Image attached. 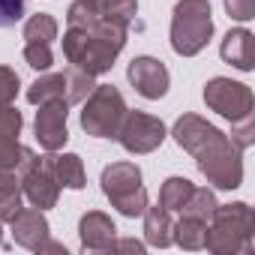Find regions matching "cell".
I'll return each mask as SVG.
<instances>
[{"label":"cell","instance_id":"1","mask_svg":"<svg viewBox=\"0 0 255 255\" xmlns=\"http://www.w3.org/2000/svg\"><path fill=\"white\" fill-rule=\"evenodd\" d=\"M126 33H129L126 21L102 15L90 0H75L66 12L63 57L69 66H78L90 75H102L123 51Z\"/></svg>","mask_w":255,"mask_h":255},{"label":"cell","instance_id":"2","mask_svg":"<svg viewBox=\"0 0 255 255\" xmlns=\"http://www.w3.org/2000/svg\"><path fill=\"white\" fill-rule=\"evenodd\" d=\"M177 147L192 153L198 171L207 177L213 189H237L243 183V150L219 129L198 114L177 117L171 129Z\"/></svg>","mask_w":255,"mask_h":255},{"label":"cell","instance_id":"3","mask_svg":"<svg viewBox=\"0 0 255 255\" xmlns=\"http://www.w3.org/2000/svg\"><path fill=\"white\" fill-rule=\"evenodd\" d=\"M255 219H252V207L246 201H234V204H216L210 222H207V237H204V249H210L213 255H240L252 249V231Z\"/></svg>","mask_w":255,"mask_h":255},{"label":"cell","instance_id":"4","mask_svg":"<svg viewBox=\"0 0 255 255\" xmlns=\"http://www.w3.org/2000/svg\"><path fill=\"white\" fill-rule=\"evenodd\" d=\"M213 36L210 0H177L171 12V48L180 57H195Z\"/></svg>","mask_w":255,"mask_h":255},{"label":"cell","instance_id":"5","mask_svg":"<svg viewBox=\"0 0 255 255\" xmlns=\"http://www.w3.org/2000/svg\"><path fill=\"white\" fill-rule=\"evenodd\" d=\"M102 192L111 201V207H117V213L123 216H141L147 210V189L141 183V168L135 162H111L102 168Z\"/></svg>","mask_w":255,"mask_h":255},{"label":"cell","instance_id":"6","mask_svg":"<svg viewBox=\"0 0 255 255\" xmlns=\"http://www.w3.org/2000/svg\"><path fill=\"white\" fill-rule=\"evenodd\" d=\"M123 114H126L123 93L114 84H96L81 108V129L93 138H114Z\"/></svg>","mask_w":255,"mask_h":255},{"label":"cell","instance_id":"7","mask_svg":"<svg viewBox=\"0 0 255 255\" xmlns=\"http://www.w3.org/2000/svg\"><path fill=\"white\" fill-rule=\"evenodd\" d=\"M15 174H18V183H21V195L30 201V207L51 210V207L57 204V198H60V183H57L51 156H36L30 147H24Z\"/></svg>","mask_w":255,"mask_h":255},{"label":"cell","instance_id":"8","mask_svg":"<svg viewBox=\"0 0 255 255\" xmlns=\"http://www.w3.org/2000/svg\"><path fill=\"white\" fill-rule=\"evenodd\" d=\"M165 123L153 114H144V111H129L126 108L120 126H117V141L126 153L132 156H144V153H153L162 141H165Z\"/></svg>","mask_w":255,"mask_h":255},{"label":"cell","instance_id":"9","mask_svg":"<svg viewBox=\"0 0 255 255\" xmlns=\"http://www.w3.org/2000/svg\"><path fill=\"white\" fill-rule=\"evenodd\" d=\"M204 102L210 111H216L219 117L237 123L252 117L255 111V96L243 81H231V78H210L204 84Z\"/></svg>","mask_w":255,"mask_h":255},{"label":"cell","instance_id":"10","mask_svg":"<svg viewBox=\"0 0 255 255\" xmlns=\"http://www.w3.org/2000/svg\"><path fill=\"white\" fill-rule=\"evenodd\" d=\"M66 120H69V102L54 99V102H42L33 120V132L42 150L57 153L66 141H69V129H66Z\"/></svg>","mask_w":255,"mask_h":255},{"label":"cell","instance_id":"11","mask_svg":"<svg viewBox=\"0 0 255 255\" xmlns=\"http://www.w3.org/2000/svg\"><path fill=\"white\" fill-rule=\"evenodd\" d=\"M126 78H129V84L144 99H162L168 93V84H171V75H168L165 63L156 60V57H150V54L132 57L129 69H126Z\"/></svg>","mask_w":255,"mask_h":255},{"label":"cell","instance_id":"12","mask_svg":"<svg viewBox=\"0 0 255 255\" xmlns=\"http://www.w3.org/2000/svg\"><path fill=\"white\" fill-rule=\"evenodd\" d=\"M9 231H12V240L30 252H42L45 243L51 240V225L45 219V210H39V207H21L12 216Z\"/></svg>","mask_w":255,"mask_h":255},{"label":"cell","instance_id":"13","mask_svg":"<svg viewBox=\"0 0 255 255\" xmlns=\"http://www.w3.org/2000/svg\"><path fill=\"white\" fill-rule=\"evenodd\" d=\"M21 126H24V117L18 108L12 105H3L0 108V168L6 171H15L18 162H21Z\"/></svg>","mask_w":255,"mask_h":255},{"label":"cell","instance_id":"14","mask_svg":"<svg viewBox=\"0 0 255 255\" xmlns=\"http://www.w3.org/2000/svg\"><path fill=\"white\" fill-rule=\"evenodd\" d=\"M78 237L84 252H111L117 240V228L111 216H105L102 210H87L78 222Z\"/></svg>","mask_w":255,"mask_h":255},{"label":"cell","instance_id":"15","mask_svg":"<svg viewBox=\"0 0 255 255\" xmlns=\"http://www.w3.org/2000/svg\"><path fill=\"white\" fill-rule=\"evenodd\" d=\"M219 54L228 66H234L240 72H252L255 69V36L246 27L228 30L222 45H219Z\"/></svg>","mask_w":255,"mask_h":255},{"label":"cell","instance_id":"16","mask_svg":"<svg viewBox=\"0 0 255 255\" xmlns=\"http://www.w3.org/2000/svg\"><path fill=\"white\" fill-rule=\"evenodd\" d=\"M141 216H144V240H147L150 246L165 249V246L174 243V240H171V228H174V222H171V213H168L162 204H156V207L147 204V210H144Z\"/></svg>","mask_w":255,"mask_h":255},{"label":"cell","instance_id":"17","mask_svg":"<svg viewBox=\"0 0 255 255\" xmlns=\"http://www.w3.org/2000/svg\"><path fill=\"white\" fill-rule=\"evenodd\" d=\"M204 237H207V222L198 219V216L180 213V219H177L174 228H171V240H174L180 249H189V252L204 249Z\"/></svg>","mask_w":255,"mask_h":255},{"label":"cell","instance_id":"18","mask_svg":"<svg viewBox=\"0 0 255 255\" xmlns=\"http://www.w3.org/2000/svg\"><path fill=\"white\" fill-rule=\"evenodd\" d=\"M21 183L15 171L0 168V222H12V216L21 210Z\"/></svg>","mask_w":255,"mask_h":255},{"label":"cell","instance_id":"19","mask_svg":"<svg viewBox=\"0 0 255 255\" xmlns=\"http://www.w3.org/2000/svg\"><path fill=\"white\" fill-rule=\"evenodd\" d=\"M54 99H63V102H66V81H63V72L42 75V78H36V81L27 87V102H30V105H42V102H54Z\"/></svg>","mask_w":255,"mask_h":255},{"label":"cell","instance_id":"20","mask_svg":"<svg viewBox=\"0 0 255 255\" xmlns=\"http://www.w3.org/2000/svg\"><path fill=\"white\" fill-rule=\"evenodd\" d=\"M54 162V174H57V183L66 186V189H84L87 177H84V162L78 153H60V156H51Z\"/></svg>","mask_w":255,"mask_h":255},{"label":"cell","instance_id":"21","mask_svg":"<svg viewBox=\"0 0 255 255\" xmlns=\"http://www.w3.org/2000/svg\"><path fill=\"white\" fill-rule=\"evenodd\" d=\"M192 189H195L192 180H186V177H168L162 183V189H159V204L168 213H174V210L180 213V207L186 204V198L192 195Z\"/></svg>","mask_w":255,"mask_h":255},{"label":"cell","instance_id":"22","mask_svg":"<svg viewBox=\"0 0 255 255\" xmlns=\"http://www.w3.org/2000/svg\"><path fill=\"white\" fill-rule=\"evenodd\" d=\"M57 39V21L48 12H36L24 24V42H54Z\"/></svg>","mask_w":255,"mask_h":255},{"label":"cell","instance_id":"23","mask_svg":"<svg viewBox=\"0 0 255 255\" xmlns=\"http://www.w3.org/2000/svg\"><path fill=\"white\" fill-rule=\"evenodd\" d=\"M93 78H96V75H90V72H84V69H78V66H69V69L63 72V81H66V102H69V105L84 102L87 93L96 87Z\"/></svg>","mask_w":255,"mask_h":255},{"label":"cell","instance_id":"24","mask_svg":"<svg viewBox=\"0 0 255 255\" xmlns=\"http://www.w3.org/2000/svg\"><path fill=\"white\" fill-rule=\"evenodd\" d=\"M216 195H213V189H207V186H195L192 189V195L186 198V204L180 207V213H186V216H198V219H204V222H210V216H213V210H216Z\"/></svg>","mask_w":255,"mask_h":255},{"label":"cell","instance_id":"25","mask_svg":"<svg viewBox=\"0 0 255 255\" xmlns=\"http://www.w3.org/2000/svg\"><path fill=\"white\" fill-rule=\"evenodd\" d=\"M90 3L102 12V15H111V18H120L129 24L138 12V0H90Z\"/></svg>","mask_w":255,"mask_h":255},{"label":"cell","instance_id":"26","mask_svg":"<svg viewBox=\"0 0 255 255\" xmlns=\"http://www.w3.org/2000/svg\"><path fill=\"white\" fill-rule=\"evenodd\" d=\"M24 60L27 66H33L36 72H45L54 66V54L48 42H24Z\"/></svg>","mask_w":255,"mask_h":255},{"label":"cell","instance_id":"27","mask_svg":"<svg viewBox=\"0 0 255 255\" xmlns=\"http://www.w3.org/2000/svg\"><path fill=\"white\" fill-rule=\"evenodd\" d=\"M18 87H21V78H18V72H15V69H9V66H0V108L15 102V96H18Z\"/></svg>","mask_w":255,"mask_h":255},{"label":"cell","instance_id":"28","mask_svg":"<svg viewBox=\"0 0 255 255\" xmlns=\"http://www.w3.org/2000/svg\"><path fill=\"white\" fill-rule=\"evenodd\" d=\"M24 15V0H0V27H12Z\"/></svg>","mask_w":255,"mask_h":255},{"label":"cell","instance_id":"29","mask_svg":"<svg viewBox=\"0 0 255 255\" xmlns=\"http://www.w3.org/2000/svg\"><path fill=\"white\" fill-rule=\"evenodd\" d=\"M234 126V132L228 135L240 150H246L249 144H252V138H255V123H252V117H246V120H237V123H231Z\"/></svg>","mask_w":255,"mask_h":255},{"label":"cell","instance_id":"30","mask_svg":"<svg viewBox=\"0 0 255 255\" xmlns=\"http://www.w3.org/2000/svg\"><path fill=\"white\" fill-rule=\"evenodd\" d=\"M225 12L234 21H252L255 18V0H225Z\"/></svg>","mask_w":255,"mask_h":255},{"label":"cell","instance_id":"31","mask_svg":"<svg viewBox=\"0 0 255 255\" xmlns=\"http://www.w3.org/2000/svg\"><path fill=\"white\" fill-rule=\"evenodd\" d=\"M111 252H135V255H141L144 252V243L141 240H132V237L129 240H114V249Z\"/></svg>","mask_w":255,"mask_h":255},{"label":"cell","instance_id":"32","mask_svg":"<svg viewBox=\"0 0 255 255\" xmlns=\"http://www.w3.org/2000/svg\"><path fill=\"white\" fill-rule=\"evenodd\" d=\"M0 225H3V222H0ZM0 240H3V228H0Z\"/></svg>","mask_w":255,"mask_h":255}]
</instances>
